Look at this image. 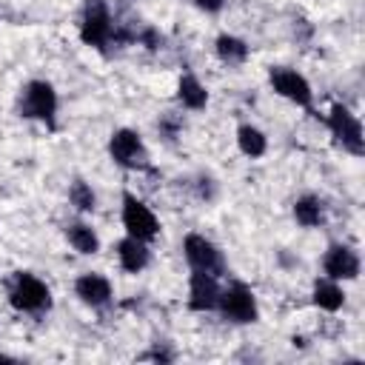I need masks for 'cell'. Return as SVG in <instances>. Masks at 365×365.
<instances>
[{"label":"cell","instance_id":"ba28073f","mask_svg":"<svg viewBox=\"0 0 365 365\" xmlns=\"http://www.w3.org/2000/svg\"><path fill=\"white\" fill-rule=\"evenodd\" d=\"M182 254L188 259V265L194 271H208L214 277H220L225 271V262H222V251L202 234H188L182 240Z\"/></svg>","mask_w":365,"mask_h":365},{"label":"cell","instance_id":"ffe728a7","mask_svg":"<svg viewBox=\"0 0 365 365\" xmlns=\"http://www.w3.org/2000/svg\"><path fill=\"white\" fill-rule=\"evenodd\" d=\"M68 202H71L77 211L88 214V211L97 208V194L91 191V185H88L86 180H74L71 188H68Z\"/></svg>","mask_w":365,"mask_h":365},{"label":"cell","instance_id":"7a4b0ae2","mask_svg":"<svg viewBox=\"0 0 365 365\" xmlns=\"http://www.w3.org/2000/svg\"><path fill=\"white\" fill-rule=\"evenodd\" d=\"M20 114L31 120H43L48 128H54V114H57V91L46 80H29L20 97Z\"/></svg>","mask_w":365,"mask_h":365},{"label":"cell","instance_id":"7c38bea8","mask_svg":"<svg viewBox=\"0 0 365 365\" xmlns=\"http://www.w3.org/2000/svg\"><path fill=\"white\" fill-rule=\"evenodd\" d=\"M74 294L91 305V308H103L108 299H111V282L97 274V271H88V274H80L77 282H74Z\"/></svg>","mask_w":365,"mask_h":365},{"label":"cell","instance_id":"5b68a950","mask_svg":"<svg viewBox=\"0 0 365 365\" xmlns=\"http://www.w3.org/2000/svg\"><path fill=\"white\" fill-rule=\"evenodd\" d=\"M123 228L128 231V237L151 242L160 234V220L143 200H137L131 191H125L123 194Z\"/></svg>","mask_w":365,"mask_h":365},{"label":"cell","instance_id":"44dd1931","mask_svg":"<svg viewBox=\"0 0 365 365\" xmlns=\"http://www.w3.org/2000/svg\"><path fill=\"white\" fill-rule=\"evenodd\" d=\"M200 11H208V14H217L222 6H225V0H191Z\"/></svg>","mask_w":365,"mask_h":365},{"label":"cell","instance_id":"ac0fdd59","mask_svg":"<svg viewBox=\"0 0 365 365\" xmlns=\"http://www.w3.org/2000/svg\"><path fill=\"white\" fill-rule=\"evenodd\" d=\"M66 237H68L71 248L80 251V254H97V251H100V237H97L94 228L86 225V222H71V225L66 228Z\"/></svg>","mask_w":365,"mask_h":365},{"label":"cell","instance_id":"8fae6325","mask_svg":"<svg viewBox=\"0 0 365 365\" xmlns=\"http://www.w3.org/2000/svg\"><path fill=\"white\" fill-rule=\"evenodd\" d=\"M322 268L328 279H356L359 277V257L348 245H331L322 257Z\"/></svg>","mask_w":365,"mask_h":365},{"label":"cell","instance_id":"9a60e30c","mask_svg":"<svg viewBox=\"0 0 365 365\" xmlns=\"http://www.w3.org/2000/svg\"><path fill=\"white\" fill-rule=\"evenodd\" d=\"M314 305L322 308V311H328V314H334V311H339L345 305V294L336 285V279H328L325 277V279H317L314 282Z\"/></svg>","mask_w":365,"mask_h":365},{"label":"cell","instance_id":"e0dca14e","mask_svg":"<svg viewBox=\"0 0 365 365\" xmlns=\"http://www.w3.org/2000/svg\"><path fill=\"white\" fill-rule=\"evenodd\" d=\"M294 217H297V222H299V225H305V228H317V225L325 220L322 200H319V197H314V194L299 197V200L294 202Z\"/></svg>","mask_w":365,"mask_h":365},{"label":"cell","instance_id":"4fadbf2b","mask_svg":"<svg viewBox=\"0 0 365 365\" xmlns=\"http://www.w3.org/2000/svg\"><path fill=\"white\" fill-rule=\"evenodd\" d=\"M117 259H120L123 271H128V274H140V271L148 265L151 254H148V245H145L143 240L125 237V240L117 242Z\"/></svg>","mask_w":365,"mask_h":365},{"label":"cell","instance_id":"7402d4cb","mask_svg":"<svg viewBox=\"0 0 365 365\" xmlns=\"http://www.w3.org/2000/svg\"><path fill=\"white\" fill-rule=\"evenodd\" d=\"M140 40H143V43H145V48H151V51H154V48H160V34H157L154 29H145V31L140 34Z\"/></svg>","mask_w":365,"mask_h":365},{"label":"cell","instance_id":"d6986e66","mask_svg":"<svg viewBox=\"0 0 365 365\" xmlns=\"http://www.w3.org/2000/svg\"><path fill=\"white\" fill-rule=\"evenodd\" d=\"M214 48H217V57H220L222 63H228V66L245 63V57H248L245 40H240V37H234V34H220L217 43H214Z\"/></svg>","mask_w":365,"mask_h":365},{"label":"cell","instance_id":"5bb4252c","mask_svg":"<svg viewBox=\"0 0 365 365\" xmlns=\"http://www.w3.org/2000/svg\"><path fill=\"white\" fill-rule=\"evenodd\" d=\"M177 100H180L185 108L200 111V108H205V103H208V91H205V86H202L194 74H182L180 83H177Z\"/></svg>","mask_w":365,"mask_h":365},{"label":"cell","instance_id":"3957f363","mask_svg":"<svg viewBox=\"0 0 365 365\" xmlns=\"http://www.w3.org/2000/svg\"><path fill=\"white\" fill-rule=\"evenodd\" d=\"M80 40L94 48H106L114 40V26L106 0H86L80 20Z\"/></svg>","mask_w":365,"mask_h":365},{"label":"cell","instance_id":"9c48e42d","mask_svg":"<svg viewBox=\"0 0 365 365\" xmlns=\"http://www.w3.org/2000/svg\"><path fill=\"white\" fill-rule=\"evenodd\" d=\"M268 77H271V88H274L279 97H285V100H291V103H297V106H302V108L311 106V100H314L311 83H308L299 71L285 68V66H277V68H271Z\"/></svg>","mask_w":365,"mask_h":365},{"label":"cell","instance_id":"6da1fadb","mask_svg":"<svg viewBox=\"0 0 365 365\" xmlns=\"http://www.w3.org/2000/svg\"><path fill=\"white\" fill-rule=\"evenodd\" d=\"M9 302L11 308L23 311V314H43L51 308V291L43 279H37L29 271H17L11 291H9Z\"/></svg>","mask_w":365,"mask_h":365},{"label":"cell","instance_id":"30bf717a","mask_svg":"<svg viewBox=\"0 0 365 365\" xmlns=\"http://www.w3.org/2000/svg\"><path fill=\"white\" fill-rule=\"evenodd\" d=\"M220 302V282L208 271H194L188 279V308L191 311H214Z\"/></svg>","mask_w":365,"mask_h":365},{"label":"cell","instance_id":"2e32d148","mask_svg":"<svg viewBox=\"0 0 365 365\" xmlns=\"http://www.w3.org/2000/svg\"><path fill=\"white\" fill-rule=\"evenodd\" d=\"M237 145H240V151L245 154V157H262L265 154V148H268V140H265V134L257 128V125H251V123H242L240 128H237Z\"/></svg>","mask_w":365,"mask_h":365},{"label":"cell","instance_id":"8992f818","mask_svg":"<svg viewBox=\"0 0 365 365\" xmlns=\"http://www.w3.org/2000/svg\"><path fill=\"white\" fill-rule=\"evenodd\" d=\"M325 123H328L331 134L336 137V143H339L348 154H354V157H362V154H365L362 125H359V120H356L342 103H334V106H331V114H328Z\"/></svg>","mask_w":365,"mask_h":365},{"label":"cell","instance_id":"52a82bcc","mask_svg":"<svg viewBox=\"0 0 365 365\" xmlns=\"http://www.w3.org/2000/svg\"><path fill=\"white\" fill-rule=\"evenodd\" d=\"M108 154L123 168H145L148 165V151L143 145L140 131H134V128H117L108 140Z\"/></svg>","mask_w":365,"mask_h":365},{"label":"cell","instance_id":"277c9868","mask_svg":"<svg viewBox=\"0 0 365 365\" xmlns=\"http://www.w3.org/2000/svg\"><path fill=\"white\" fill-rule=\"evenodd\" d=\"M217 308L222 311L225 319L237 322V325H248L257 322L259 308H257V297L245 282H231L225 291H220V302Z\"/></svg>","mask_w":365,"mask_h":365}]
</instances>
